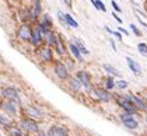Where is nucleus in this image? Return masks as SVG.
Here are the masks:
<instances>
[{
	"mask_svg": "<svg viewBox=\"0 0 147 136\" xmlns=\"http://www.w3.org/2000/svg\"><path fill=\"white\" fill-rule=\"evenodd\" d=\"M0 97L6 101H11L17 105H21V95L20 91L13 86H6L0 90Z\"/></svg>",
	"mask_w": 147,
	"mask_h": 136,
	"instance_id": "obj_1",
	"label": "nucleus"
},
{
	"mask_svg": "<svg viewBox=\"0 0 147 136\" xmlns=\"http://www.w3.org/2000/svg\"><path fill=\"white\" fill-rule=\"evenodd\" d=\"M115 100H116V104L123 110V112L130 114V115H136V114L139 112V111H137V108L132 104V101H130L126 95H121V94H118V95H115Z\"/></svg>",
	"mask_w": 147,
	"mask_h": 136,
	"instance_id": "obj_2",
	"label": "nucleus"
},
{
	"mask_svg": "<svg viewBox=\"0 0 147 136\" xmlns=\"http://www.w3.org/2000/svg\"><path fill=\"white\" fill-rule=\"evenodd\" d=\"M31 34H32V25L28 23H23L17 27V31H16V37L18 41L21 42H28L30 44V39H31Z\"/></svg>",
	"mask_w": 147,
	"mask_h": 136,
	"instance_id": "obj_3",
	"label": "nucleus"
},
{
	"mask_svg": "<svg viewBox=\"0 0 147 136\" xmlns=\"http://www.w3.org/2000/svg\"><path fill=\"white\" fill-rule=\"evenodd\" d=\"M53 73L57 79L60 81H66V80L70 77V73H69L67 65L62 60H53Z\"/></svg>",
	"mask_w": 147,
	"mask_h": 136,
	"instance_id": "obj_4",
	"label": "nucleus"
},
{
	"mask_svg": "<svg viewBox=\"0 0 147 136\" xmlns=\"http://www.w3.org/2000/svg\"><path fill=\"white\" fill-rule=\"evenodd\" d=\"M35 53H36V58H38L42 63H52V62L55 60V59H53V49L46 45L38 46L36 51H35Z\"/></svg>",
	"mask_w": 147,
	"mask_h": 136,
	"instance_id": "obj_5",
	"label": "nucleus"
},
{
	"mask_svg": "<svg viewBox=\"0 0 147 136\" xmlns=\"http://www.w3.org/2000/svg\"><path fill=\"white\" fill-rule=\"evenodd\" d=\"M18 128L21 131H24V132H30V133H36L39 131L38 122L35 119H32V118H28V116H23L18 121Z\"/></svg>",
	"mask_w": 147,
	"mask_h": 136,
	"instance_id": "obj_6",
	"label": "nucleus"
},
{
	"mask_svg": "<svg viewBox=\"0 0 147 136\" xmlns=\"http://www.w3.org/2000/svg\"><path fill=\"white\" fill-rule=\"evenodd\" d=\"M35 25L39 28V31L42 32V35H45L51 30H53V21H52V18H51L49 14H41Z\"/></svg>",
	"mask_w": 147,
	"mask_h": 136,
	"instance_id": "obj_7",
	"label": "nucleus"
},
{
	"mask_svg": "<svg viewBox=\"0 0 147 136\" xmlns=\"http://www.w3.org/2000/svg\"><path fill=\"white\" fill-rule=\"evenodd\" d=\"M76 77L79 79V81L81 83V87L87 91V93H91V91H92L94 86H92V81H91V77H90V74H88V72L79 70V72L76 73Z\"/></svg>",
	"mask_w": 147,
	"mask_h": 136,
	"instance_id": "obj_8",
	"label": "nucleus"
},
{
	"mask_svg": "<svg viewBox=\"0 0 147 136\" xmlns=\"http://www.w3.org/2000/svg\"><path fill=\"white\" fill-rule=\"evenodd\" d=\"M0 110H1V112H4L6 115H9L10 118H13V116H17L18 115L20 105H17V104H14L11 101L3 100V101L0 102Z\"/></svg>",
	"mask_w": 147,
	"mask_h": 136,
	"instance_id": "obj_9",
	"label": "nucleus"
},
{
	"mask_svg": "<svg viewBox=\"0 0 147 136\" xmlns=\"http://www.w3.org/2000/svg\"><path fill=\"white\" fill-rule=\"evenodd\" d=\"M23 114L24 116H28V118H32V119H42L44 118V111L36 107V105H25L23 108Z\"/></svg>",
	"mask_w": 147,
	"mask_h": 136,
	"instance_id": "obj_10",
	"label": "nucleus"
},
{
	"mask_svg": "<svg viewBox=\"0 0 147 136\" xmlns=\"http://www.w3.org/2000/svg\"><path fill=\"white\" fill-rule=\"evenodd\" d=\"M91 93L95 95V98L100 102H109V101H112V98H113L112 93L108 91L107 89H104V87H94Z\"/></svg>",
	"mask_w": 147,
	"mask_h": 136,
	"instance_id": "obj_11",
	"label": "nucleus"
},
{
	"mask_svg": "<svg viewBox=\"0 0 147 136\" xmlns=\"http://www.w3.org/2000/svg\"><path fill=\"white\" fill-rule=\"evenodd\" d=\"M119 119L122 121V124L125 125V128H127V129H130V131H135V129L139 128V121L135 118V115L122 112V114H119Z\"/></svg>",
	"mask_w": 147,
	"mask_h": 136,
	"instance_id": "obj_12",
	"label": "nucleus"
},
{
	"mask_svg": "<svg viewBox=\"0 0 147 136\" xmlns=\"http://www.w3.org/2000/svg\"><path fill=\"white\" fill-rule=\"evenodd\" d=\"M30 44L34 46V48H38L44 44V35L39 31V28L36 25H32V34H31V39H30Z\"/></svg>",
	"mask_w": 147,
	"mask_h": 136,
	"instance_id": "obj_13",
	"label": "nucleus"
},
{
	"mask_svg": "<svg viewBox=\"0 0 147 136\" xmlns=\"http://www.w3.org/2000/svg\"><path fill=\"white\" fill-rule=\"evenodd\" d=\"M126 97L132 101V104L137 108V111H147L146 101H144L142 97H139V95H136V94H132V93H130V94H126Z\"/></svg>",
	"mask_w": 147,
	"mask_h": 136,
	"instance_id": "obj_14",
	"label": "nucleus"
},
{
	"mask_svg": "<svg viewBox=\"0 0 147 136\" xmlns=\"http://www.w3.org/2000/svg\"><path fill=\"white\" fill-rule=\"evenodd\" d=\"M48 136H69L67 128L60 125H52L48 129Z\"/></svg>",
	"mask_w": 147,
	"mask_h": 136,
	"instance_id": "obj_15",
	"label": "nucleus"
},
{
	"mask_svg": "<svg viewBox=\"0 0 147 136\" xmlns=\"http://www.w3.org/2000/svg\"><path fill=\"white\" fill-rule=\"evenodd\" d=\"M57 38H59V35H57L53 30H51L49 32H46V34L44 35V45L49 46V48H53V46L56 45Z\"/></svg>",
	"mask_w": 147,
	"mask_h": 136,
	"instance_id": "obj_16",
	"label": "nucleus"
},
{
	"mask_svg": "<svg viewBox=\"0 0 147 136\" xmlns=\"http://www.w3.org/2000/svg\"><path fill=\"white\" fill-rule=\"evenodd\" d=\"M126 63H127L130 72H132L135 76H140V74H142V68H140V65L136 62L135 59H132L130 56H126Z\"/></svg>",
	"mask_w": 147,
	"mask_h": 136,
	"instance_id": "obj_17",
	"label": "nucleus"
},
{
	"mask_svg": "<svg viewBox=\"0 0 147 136\" xmlns=\"http://www.w3.org/2000/svg\"><path fill=\"white\" fill-rule=\"evenodd\" d=\"M53 51H55L60 58L66 56V53H67V48H66V45H65V41L62 39V37L57 38V42H56V45L53 46Z\"/></svg>",
	"mask_w": 147,
	"mask_h": 136,
	"instance_id": "obj_18",
	"label": "nucleus"
},
{
	"mask_svg": "<svg viewBox=\"0 0 147 136\" xmlns=\"http://www.w3.org/2000/svg\"><path fill=\"white\" fill-rule=\"evenodd\" d=\"M69 51H70V53H71V56L74 58L77 62H84V58H83V55H81V52L79 51V48L74 45L73 42H69Z\"/></svg>",
	"mask_w": 147,
	"mask_h": 136,
	"instance_id": "obj_19",
	"label": "nucleus"
},
{
	"mask_svg": "<svg viewBox=\"0 0 147 136\" xmlns=\"http://www.w3.org/2000/svg\"><path fill=\"white\" fill-rule=\"evenodd\" d=\"M102 69L109 74V76H113V77H122V73L118 70L116 68H113L112 65H108V63H104L102 65Z\"/></svg>",
	"mask_w": 147,
	"mask_h": 136,
	"instance_id": "obj_20",
	"label": "nucleus"
},
{
	"mask_svg": "<svg viewBox=\"0 0 147 136\" xmlns=\"http://www.w3.org/2000/svg\"><path fill=\"white\" fill-rule=\"evenodd\" d=\"M69 81V87L73 91H76V93H79V91H81V83L79 81V79L76 77V76H73V77H69L67 79Z\"/></svg>",
	"mask_w": 147,
	"mask_h": 136,
	"instance_id": "obj_21",
	"label": "nucleus"
},
{
	"mask_svg": "<svg viewBox=\"0 0 147 136\" xmlns=\"http://www.w3.org/2000/svg\"><path fill=\"white\" fill-rule=\"evenodd\" d=\"M71 42H73L74 45L79 48V51L81 52V55H90V51H88V49L86 48V45L83 44V41H81L80 38H77V37H76V38H74V39L71 41Z\"/></svg>",
	"mask_w": 147,
	"mask_h": 136,
	"instance_id": "obj_22",
	"label": "nucleus"
},
{
	"mask_svg": "<svg viewBox=\"0 0 147 136\" xmlns=\"http://www.w3.org/2000/svg\"><path fill=\"white\" fill-rule=\"evenodd\" d=\"M6 131H7V133L9 136H21L23 135V131L18 128V125H10L9 128H6Z\"/></svg>",
	"mask_w": 147,
	"mask_h": 136,
	"instance_id": "obj_23",
	"label": "nucleus"
},
{
	"mask_svg": "<svg viewBox=\"0 0 147 136\" xmlns=\"http://www.w3.org/2000/svg\"><path fill=\"white\" fill-rule=\"evenodd\" d=\"M11 124H13V119L9 115H6L4 112H0V126H3V128L6 129V128H9Z\"/></svg>",
	"mask_w": 147,
	"mask_h": 136,
	"instance_id": "obj_24",
	"label": "nucleus"
},
{
	"mask_svg": "<svg viewBox=\"0 0 147 136\" xmlns=\"http://www.w3.org/2000/svg\"><path fill=\"white\" fill-rule=\"evenodd\" d=\"M65 21H66V27L70 28H79V23L73 18V16H70L69 13H65Z\"/></svg>",
	"mask_w": 147,
	"mask_h": 136,
	"instance_id": "obj_25",
	"label": "nucleus"
},
{
	"mask_svg": "<svg viewBox=\"0 0 147 136\" xmlns=\"http://www.w3.org/2000/svg\"><path fill=\"white\" fill-rule=\"evenodd\" d=\"M31 7L34 9V12L36 13L38 16L42 14V1H41V0H32V1H31Z\"/></svg>",
	"mask_w": 147,
	"mask_h": 136,
	"instance_id": "obj_26",
	"label": "nucleus"
},
{
	"mask_svg": "<svg viewBox=\"0 0 147 136\" xmlns=\"http://www.w3.org/2000/svg\"><path fill=\"white\" fill-rule=\"evenodd\" d=\"M17 16H18V21H21L23 23H28V20H27V7L24 9V7H18V10H17Z\"/></svg>",
	"mask_w": 147,
	"mask_h": 136,
	"instance_id": "obj_27",
	"label": "nucleus"
},
{
	"mask_svg": "<svg viewBox=\"0 0 147 136\" xmlns=\"http://www.w3.org/2000/svg\"><path fill=\"white\" fill-rule=\"evenodd\" d=\"M104 89H107L108 91H111L115 89V79H113V76H107L105 77V87Z\"/></svg>",
	"mask_w": 147,
	"mask_h": 136,
	"instance_id": "obj_28",
	"label": "nucleus"
},
{
	"mask_svg": "<svg viewBox=\"0 0 147 136\" xmlns=\"http://www.w3.org/2000/svg\"><path fill=\"white\" fill-rule=\"evenodd\" d=\"M127 86H129V83L123 79H119L118 81H115V87L116 89H119V90H126L127 89Z\"/></svg>",
	"mask_w": 147,
	"mask_h": 136,
	"instance_id": "obj_29",
	"label": "nucleus"
},
{
	"mask_svg": "<svg viewBox=\"0 0 147 136\" xmlns=\"http://www.w3.org/2000/svg\"><path fill=\"white\" fill-rule=\"evenodd\" d=\"M92 4H94V7H95L97 10H100V12H102V13L107 12V7H105V4L102 3L101 0H94Z\"/></svg>",
	"mask_w": 147,
	"mask_h": 136,
	"instance_id": "obj_30",
	"label": "nucleus"
},
{
	"mask_svg": "<svg viewBox=\"0 0 147 136\" xmlns=\"http://www.w3.org/2000/svg\"><path fill=\"white\" fill-rule=\"evenodd\" d=\"M137 51H139V53L147 56V44L146 42H139V44H137Z\"/></svg>",
	"mask_w": 147,
	"mask_h": 136,
	"instance_id": "obj_31",
	"label": "nucleus"
},
{
	"mask_svg": "<svg viewBox=\"0 0 147 136\" xmlns=\"http://www.w3.org/2000/svg\"><path fill=\"white\" fill-rule=\"evenodd\" d=\"M56 14H57V20H59V23L66 27V21H65V13L62 12V10H57Z\"/></svg>",
	"mask_w": 147,
	"mask_h": 136,
	"instance_id": "obj_32",
	"label": "nucleus"
},
{
	"mask_svg": "<svg viewBox=\"0 0 147 136\" xmlns=\"http://www.w3.org/2000/svg\"><path fill=\"white\" fill-rule=\"evenodd\" d=\"M130 30H132V32H133L136 37H142V31L136 27L135 24H130Z\"/></svg>",
	"mask_w": 147,
	"mask_h": 136,
	"instance_id": "obj_33",
	"label": "nucleus"
},
{
	"mask_svg": "<svg viewBox=\"0 0 147 136\" xmlns=\"http://www.w3.org/2000/svg\"><path fill=\"white\" fill-rule=\"evenodd\" d=\"M111 4H112V7H113V10H115V13H122V9H121V6L115 1V0H112L111 1Z\"/></svg>",
	"mask_w": 147,
	"mask_h": 136,
	"instance_id": "obj_34",
	"label": "nucleus"
},
{
	"mask_svg": "<svg viewBox=\"0 0 147 136\" xmlns=\"http://www.w3.org/2000/svg\"><path fill=\"white\" fill-rule=\"evenodd\" d=\"M118 31H119L121 34H123V35H129V31H127V30H125L123 27H121V25L118 27Z\"/></svg>",
	"mask_w": 147,
	"mask_h": 136,
	"instance_id": "obj_35",
	"label": "nucleus"
},
{
	"mask_svg": "<svg viewBox=\"0 0 147 136\" xmlns=\"http://www.w3.org/2000/svg\"><path fill=\"white\" fill-rule=\"evenodd\" d=\"M112 16H113V18H115V20H116L118 23H119V24H122V18H121V17H119V16H118L116 13H112Z\"/></svg>",
	"mask_w": 147,
	"mask_h": 136,
	"instance_id": "obj_36",
	"label": "nucleus"
},
{
	"mask_svg": "<svg viewBox=\"0 0 147 136\" xmlns=\"http://www.w3.org/2000/svg\"><path fill=\"white\" fill-rule=\"evenodd\" d=\"M63 1H65V4L67 6L69 9H71V7H73V1H71V0H63Z\"/></svg>",
	"mask_w": 147,
	"mask_h": 136,
	"instance_id": "obj_37",
	"label": "nucleus"
},
{
	"mask_svg": "<svg viewBox=\"0 0 147 136\" xmlns=\"http://www.w3.org/2000/svg\"><path fill=\"white\" fill-rule=\"evenodd\" d=\"M109 44H111V46H112V49H113V51H116V45H115L113 39H109Z\"/></svg>",
	"mask_w": 147,
	"mask_h": 136,
	"instance_id": "obj_38",
	"label": "nucleus"
},
{
	"mask_svg": "<svg viewBox=\"0 0 147 136\" xmlns=\"http://www.w3.org/2000/svg\"><path fill=\"white\" fill-rule=\"evenodd\" d=\"M10 1H11V3H14V4H18V3H21L23 0H10Z\"/></svg>",
	"mask_w": 147,
	"mask_h": 136,
	"instance_id": "obj_39",
	"label": "nucleus"
},
{
	"mask_svg": "<svg viewBox=\"0 0 147 136\" xmlns=\"http://www.w3.org/2000/svg\"><path fill=\"white\" fill-rule=\"evenodd\" d=\"M144 101H146V105H147V97H146V98H144Z\"/></svg>",
	"mask_w": 147,
	"mask_h": 136,
	"instance_id": "obj_40",
	"label": "nucleus"
},
{
	"mask_svg": "<svg viewBox=\"0 0 147 136\" xmlns=\"http://www.w3.org/2000/svg\"><path fill=\"white\" fill-rule=\"evenodd\" d=\"M146 125H147V116H146Z\"/></svg>",
	"mask_w": 147,
	"mask_h": 136,
	"instance_id": "obj_41",
	"label": "nucleus"
},
{
	"mask_svg": "<svg viewBox=\"0 0 147 136\" xmlns=\"http://www.w3.org/2000/svg\"><path fill=\"white\" fill-rule=\"evenodd\" d=\"M21 136H27V135H21Z\"/></svg>",
	"mask_w": 147,
	"mask_h": 136,
	"instance_id": "obj_42",
	"label": "nucleus"
},
{
	"mask_svg": "<svg viewBox=\"0 0 147 136\" xmlns=\"http://www.w3.org/2000/svg\"><path fill=\"white\" fill-rule=\"evenodd\" d=\"M0 136H1V133H0Z\"/></svg>",
	"mask_w": 147,
	"mask_h": 136,
	"instance_id": "obj_43",
	"label": "nucleus"
}]
</instances>
